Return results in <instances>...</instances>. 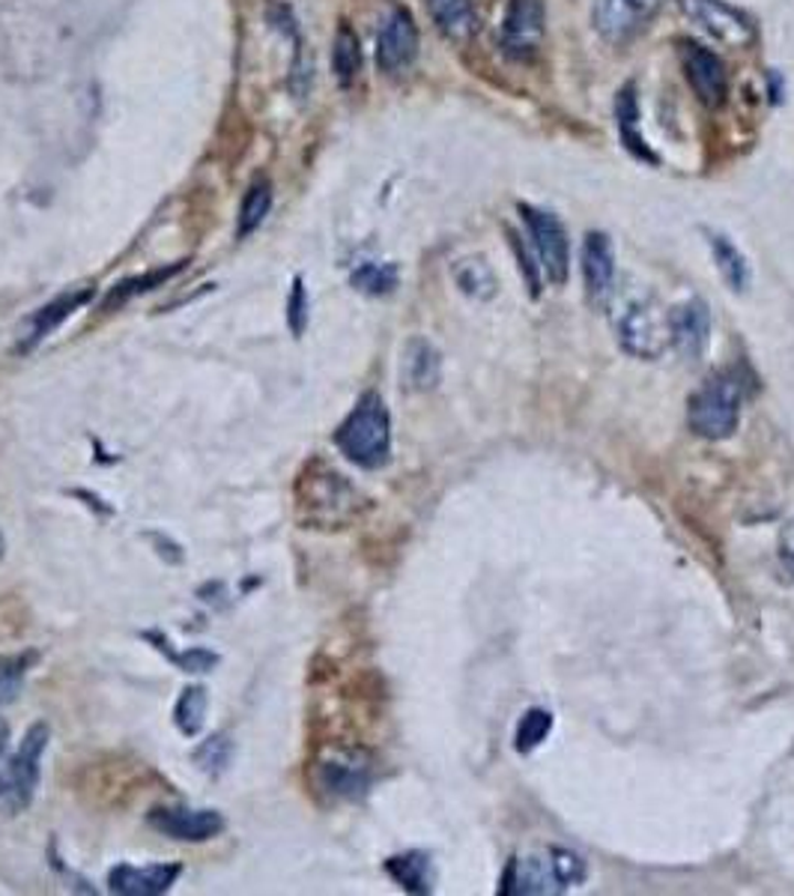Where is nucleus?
Instances as JSON below:
<instances>
[{"instance_id": "nucleus-1", "label": "nucleus", "mask_w": 794, "mask_h": 896, "mask_svg": "<svg viewBox=\"0 0 794 896\" xmlns=\"http://www.w3.org/2000/svg\"><path fill=\"white\" fill-rule=\"evenodd\" d=\"M296 508L314 529H341L368 512V499L341 473L314 461L296 484Z\"/></svg>"}, {"instance_id": "nucleus-2", "label": "nucleus", "mask_w": 794, "mask_h": 896, "mask_svg": "<svg viewBox=\"0 0 794 896\" xmlns=\"http://www.w3.org/2000/svg\"><path fill=\"white\" fill-rule=\"evenodd\" d=\"M335 445L350 464L382 470L392 461V415L377 392H364L335 431Z\"/></svg>"}, {"instance_id": "nucleus-3", "label": "nucleus", "mask_w": 794, "mask_h": 896, "mask_svg": "<svg viewBox=\"0 0 794 896\" xmlns=\"http://www.w3.org/2000/svg\"><path fill=\"white\" fill-rule=\"evenodd\" d=\"M741 410H744V380L732 371L714 373L690 394L687 424L696 436L720 443L738 431Z\"/></svg>"}, {"instance_id": "nucleus-4", "label": "nucleus", "mask_w": 794, "mask_h": 896, "mask_svg": "<svg viewBox=\"0 0 794 896\" xmlns=\"http://www.w3.org/2000/svg\"><path fill=\"white\" fill-rule=\"evenodd\" d=\"M615 333H618L622 350L631 352L634 359H643V362L660 359L673 347L669 312L654 296H639L634 303H627V308L615 323Z\"/></svg>"}, {"instance_id": "nucleus-5", "label": "nucleus", "mask_w": 794, "mask_h": 896, "mask_svg": "<svg viewBox=\"0 0 794 896\" xmlns=\"http://www.w3.org/2000/svg\"><path fill=\"white\" fill-rule=\"evenodd\" d=\"M517 212L523 215L526 231L532 240L534 252H538V266L547 275V282L562 287L571 275V240L564 224L555 219L553 212L532 207V203H517Z\"/></svg>"}, {"instance_id": "nucleus-6", "label": "nucleus", "mask_w": 794, "mask_h": 896, "mask_svg": "<svg viewBox=\"0 0 794 896\" xmlns=\"http://www.w3.org/2000/svg\"><path fill=\"white\" fill-rule=\"evenodd\" d=\"M678 7L699 31L726 49H744L753 42V21L726 0H678Z\"/></svg>"}, {"instance_id": "nucleus-7", "label": "nucleus", "mask_w": 794, "mask_h": 896, "mask_svg": "<svg viewBox=\"0 0 794 896\" xmlns=\"http://www.w3.org/2000/svg\"><path fill=\"white\" fill-rule=\"evenodd\" d=\"M678 63L690 91L705 108H720L726 105L729 96V75H726V63L720 61V54L711 49H705L694 40L678 42Z\"/></svg>"}, {"instance_id": "nucleus-8", "label": "nucleus", "mask_w": 794, "mask_h": 896, "mask_svg": "<svg viewBox=\"0 0 794 896\" xmlns=\"http://www.w3.org/2000/svg\"><path fill=\"white\" fill-rule=\"evenodd\" d=\"M543 33H547V10L543 0H511L505 12L502 31H499V45L505 57L511 61H532L541 51Z\"/></svg>"}, {"instance_id": "nucleus-9", "label": "nucleus", "mask_w": 794, "mask_h": 896, "mask_svg": "<svg viewBox=\"0 0 794 896\" xmlns=\"http://www.w3.org/2000/svg\"><path fill=\"white\" fill-rule=\"evenodd\" d=\"M419 54V28H415L413 12L392 3L377 33V66L385 75H401L410 70Z\"/></svg>"}, {"instance_id": "nucleus-10", "label": "nucleus", "mask_w": 794, "mask_h": 896, "mask_svg": "<svg viewBox=\"0 0 794 896\" xmlns=\"http://www.w3.org/2000/svg\"><path fill=\"white\" fill-rule=\"evenodd\" d=\"M664 0H594V31L606 42L622 45L645 31V24L660 10Z\"/></svg>"}, {"instance_id": "nucleus-11", "label": "nucleus", "mask_w": 794, "mask_h": 896, "mask_svg": "<svg viewBox=\"0 0 794 896\" xmlns=\"http://www.w3.org/2000/svg\"><path fill=\"white\" fill-rule=\"evenodd\" d=\"M580 270H583L585 299L594 308H604L613 299L615 291V252L610 236L601 231H589L583 240V254H580Z\"/></svg>"}, {"instance_id": "nucleus-12", "label": "nucleus", "mask_w": 794, "mask_h": 896, "mask_svg": "<svg viewBox=\"0 0 794 896\" xmlns=\"http://www.w3.org/2000/svg\"><path fill=\"white\" fill-rule=\"evenodd\" d=\"M562 890L568 887L555 869L550 848L543 855L511 857L505 866L502 887H499V894H562Z\"/></svg>"}, {"instance_id": "nucleus-13", "label": "nucleus", "mask_w": 794, "mask_h": 896, "mask_svg": "<svg viewBox=\"0 0 794 896\" xmlns=\"http://www.w3.org/2000/svg\"><path fill=\"white\" fill-rule=\"evenodd\" d=\"M45 747H49V726H31L24 741H21L19 753L10 762V792L7 795L12 798V807L31 804L33 792L40 786V762Z\"/></svg>"}, {"instance_id": "nucleus-14", "label": "nucleus", "mask_w": 794, "mask_h": 896, "mask_svg": "<svg viewBox=\"0 0 794 896\" xmlns=\"http://www.w3.org/2000/svg\"><path fill=\"white\" fill-rule=\"evenodd\" d=\"M669 329H673V347L684 359H699L711 344V308L705 299H687L669 312Z\"/></svg>"}, {"instance_id": "nucleus-15", "label": "nucleus", "mask_w": 794, "mask_h": 896, "mask_svg": "<svg viewBox=\"0 0 794 896\" xmlns=\"http://www.w3.org/2000/svg\"><path fill=\"white\" fill-rule=\"evenodd\" d=\"M150 825L171 840L203 843L222 834L224 816L215 810H152Z\"/></svg>"}, {"instance_id": "nucleus-16", "label": "nucleus", "mask_w": 794, "mask_h": 896, "mask_svg": "<svg viewBox=\"0 0 794 896\" xmlns=\"http://www.w3.org/2000/svg\"><path fill=\"white\" fill-rule=\"evenodd\" d=\"M322 789L335 798H359L368 792L371 786V766L359 750L338 756L332 762L320 766Z\"/></svg>"}, {"instance_id": "nucleus-17", "label": "nucleus", "mask_w": 794, "mask_h": 896, "mask_svg": "<svg viewBox=\"0 0 794 896\" xmlns=\"http://www.w3.org/2000/svg\"><path fill=\"white\" fill-rule=\"evenodd\" d=\"M180 878V866L177 864H159V866H129L123 864L117 869H112L108 876V885H112V894H123V896H156L171 890V885Z\"/></svg>"}, {"instance_id": "nucleus-18", "label": "nucleus", "mask_w": 794, "mask_h": 896, "mask_svg": "<svg viewBox=\"0 0 794 896\" xmlns=\"http://www.w3.org/2000/svg\"><path fill=\"white\" fill-rule=\"evenodd\" d=\"M401 377L406 389L413 392H427L436 389L443 380V356L427 338H410L403 347Z\"/></svg>"}, {"instance_id": "nucleus-19", "label": "nucleus", "mask_w": 794, "mask_h": 896, "mask_svg": "<svg viewBox=\"0 0 794 896\" xmlns=\"http://www.w3.org/2000/svg\"><path fill=\"white\" fill-rule=\"evenodd\" d=\"M615 120H618V135H622L624 150H631L636 159L657 161L652 147H645V138L639 135V96H636V84H624L615 99Z\"/></svg>"}, {"instance_id": "nucleus-20", "label": "nucleus", "mask_w": 794, "mask_h": 896, "mask_svg": "<svg viewBox=\"0 0 794 896\" xmlns=\"http://www.w3.org/2000/svg\"><path fill=\"white\" fill-rule=\"evenodd\" d=\"M708 233V245H711V254H714L717 273L729 284L732 293H744L750 287V263H747L744 252L734 245L726 233L717 231H705Z\"/></svg>"}, {"instance_id": "nucleus-21", "label": "nucleus", "mask_w": 794, "mask_h": 896, "mask_svg": "<svg viewBox=\"0 0 794 896\" xmlns=\"http://www.w3.org/2000/svg\"><path fill=\"white\" fill-rule=\"evenodd\" d=\"M93 296V291H78V293H70V296H61V299H54L51 305H45V308H40V312L33 314L31 317V329H28V338H24V344H21V350H31V347H36V344L42 341V338H49L57 326H61L66 317H70L75 308H81V305L87 303Z\"/></svg>"}, {"instance_id": "nucleus-22", "label": "nucleus", "mask_w": 794, "mask_h": 896, "mask_svg": "<svg viewBox=\"0 0 794 896\" xmlns=\"http://www.w3.org/2000/svg\"><path fill=\"white\" fill-rule=\"evenodd\" d=\"M452 275L454 284L478 303H490L493 296L499 293V278H496L493 266L484 257H460L452 266Z\"/></svg>"}, {"instance_id": "nucleus-23", "label": "nucleus", "mask_w": 794, "mask_h": 896, "mask_svg": "<svg viewBox=\"0 0 794 896\" xmlns=\"http://www.w3.org/2000/svg\"><path fill=\"white\" fill-rule=\"evenodd\" d=\"M385 873L406 890V894H431L433 864L424 852H406L385 861Z\"/></svg>"}, {"instance_id": "nucleus-24", "label": "nucleus", "mask_w": 794, "mask_h": 896, "mask_svg": "<svg viewBox=\"0 0 794 896\" xmlns=\"http://www.w3.org/2000/svg\"><path fill=\"white\" fill-rule=\"evenodd\" d=\"M433 19L440 24V31L454 42L473 40V33L478 31L473 0H433Z\"/></svg>"}, {"instance_id": "nucleus-25", "label": "nucleus", "mask_w": 794, "mask_h": 896, "mask_svg": "<svg viewBox=\"0 0 794 896\" xmlns=\"http://www.w3.org/2000/svg\"><path fill=\"white\" fill-rule=\"evenodd\" d=\"M332 72L343 91L356 84L359 72H362V42L356 36L347 21H341V28L335 33L332 42Z\"/></svg>"}, {"instance_id": "nucleus-26", "label": "nucleus", "mask_w": 794, "mask_h": 896, "mask_svg": "<svg viewBox=\"0 0 794 896\" xmlns=\"http://www.w3.org/2000/svg\"><path fill=\"white\" fill-rule=\"evenodd\" d=\"M550 732H553V715L547 708H529L514 729V750L520 756H529L550 738Z\"/></svg>"}, {"instance_id": "nucleus-27", "label": "nucleus", "mask_w": 794, "mask_h": 896, "mask_svg": "<svg viewBox=\"0 0 794 896\" xmlns=\"http://www.w3.org/2000/svg\"><path fill=\"white\" fill-rule=\"evenodd\" d=\"M272 210V186L266 180H257L245 192V198H242V207H240V219H236V236H248V233H254L257 228H261L263 222H266V215H269Z\"/></svg>"}, {"instance_id": "nucleus-28", "label": "nucleus", "mask_w": 794, "mask_h": 896, "mask_svg": "<svg viewBox=\"0 0 794 896\" xmlns=\"http://www.w3.org/2000/svg\"><path fill=\"white\" fill-rule=\"evenodd\" d=\"M207 691L203 687H189L182 691L180 703L173 708V724L180 729L182 736H198L203 729V720H207Z\"/></svg>"}, {"instance_id": "nucleus-29", "label": "nucleus", "mask_w": 794, "mask_h": 896, "mask_svg": "<svg viewBox=\"0 0 794 896\" xmlns=\"http://www.w3.org/2000/svg\"><path fill=\"white\" fill-rule=\"evenodd\" d=\"M398 266L394 263H362L356 273L350 275V282L356 291L368 293V296H385L398 287Z\"/></svg>"}, {"instance_id": "nucleus-30", "label": "nucleus", "mask_w": 794, "mask_h": 896, "mask_svg": "<svg viewBox=\"0 0 794 896\" xmlns=\"http://www.w3.org/2000/svg\"><path fill=\"white\" fill-rule=\"evenodd\" d=\"M186 270V263H173V266H165V270H152V273L147 275H138V278H129V282L117 284L112 291V296L105 299V308H114V305H123L126 299H131V296H138V293H147L152 291V287H161L165 282H171L173 275L182 273Z\"/></svg>"}, {"instance_id": "nucleus-31", "label": "nucleus", "mask_w": 794, "mask_h": 896, "mask_svg": "<svg viewBox=\"0 0 794 896\" xmlns=\"http://www.w3.org/2000/svg\"><path fill=\"white\" fill-rule=\"evenodd\" d=\"M233 756V745L227 736H212L207 738L198 750H194V762L207 774H222Z\"/></svg>"}, {"instance_id": "nucleus-32", "label": "nucleus", "mask_w": 794, "mask_h": 896, "mask_svg": "<svg viewBox=\"0 0 794 896\" xmlns=\"http://www.w3.org/2000/svg\"><path fill=\"white\" fill-rule=\"evenodd\" d=\"M508 245H511L514 257H517V266H520V275H523L526 291H529L532 299H538V296H541V266H534L532 252L526 249L523 236L517 231H508Z\"/></svg>"}, {"instance_id": "nucleus-33", "label": "nucleus", "mask_w": 794, "mask_h": 896, "mask_svg": "<svg viewBox=\"0 0 794 896\" xmlns=\"http://www.w3.org/2000/svg\"><path fill=\"white\" fill-rule=\"evenodd\" d=\"M28 673V657H0V705H10L19 696Z\"/></svg>"}, {"instance_id": "nucleus-34", "label": "nucleus", "mask_w": 794, "mask_h": 896, "mask_svg": "<svg viewBox=\"0 0 794 896\" xmlns=\"http://www.w3.org/2000/svg\"><path fill=\"white\" fill-rule=\"evenodd\" d=\"M287 323H290V333L299 338L308 326V291H305L303 278H293V293L287 299Z\"/></svg>"}, {"instance_id": "nucleus-35", "label": "nucleus", "mask_w": 794, "mask_h": 896, "mask_svg": "<svg viewBox=\"0 0 794 896\" xmlns=\"http://www.w3.org/2000/svg\"><path fill=\"white\" fill-rule=\"evenodd\" d=\"M173 664H180L186 673H210L212 666L219 664V655L210 649H191L186 655H171Z\"/></svg>"}, {"instance_id": "nucleus-36", "label": "nucleus", "mask_w": 794, "mask_h": 896, "mask_svg": "<svg viewBox=\"0 0 794 896\" xmlns=\"http://www.w3.org/2000/svg\"><path fill=\"white\" fill-rule=\"evenodd\" d=\"M7 738H10V732H7V724L0 720V795H7V792H10V762H7Z\"/></svg>"}, {"instance_id": "nucleus-37", "label": "nucleus", "mask_w": 794, "mask_h": 896, "mask_svg": "<svg viewBox=\"0 0 794 896\" xmlns=\"http://www.w3.org/2000/svg\"><path fill=\"white\" fill-rule=\"evenodd\" d=\"M780 559L794 571V520L780 535Z\"/></svg>"}, {"instance_id": "nucleus-38", "label": "nucleus", "mask_w": 794, "mask_h": 896, "mask_svg": "<svg viewBox=\"0 0 794 896\" xmlns=\"http://www.w3.org/2000/svg\"><path fill=\"white\" fill-rule=\"evenodd\" d=\"M771 81H774V87H767V93H774V105H780L783 102V78H780V72H771Z\"/></svg>"}, {"instance_id": "nucleus-39", "label": "nucleus", "mask_w": 794, "mask_h": 896, "mask_svg": "<svg viewBox=\"0 0 794 896\" xmlns=\"http://www.w3.org/2000/svg\"><path fill=\"white\" fill-rule=\"evenodd\" d=\"M0 547H3V545H0Z\"/></svg>"}]
</instances>
